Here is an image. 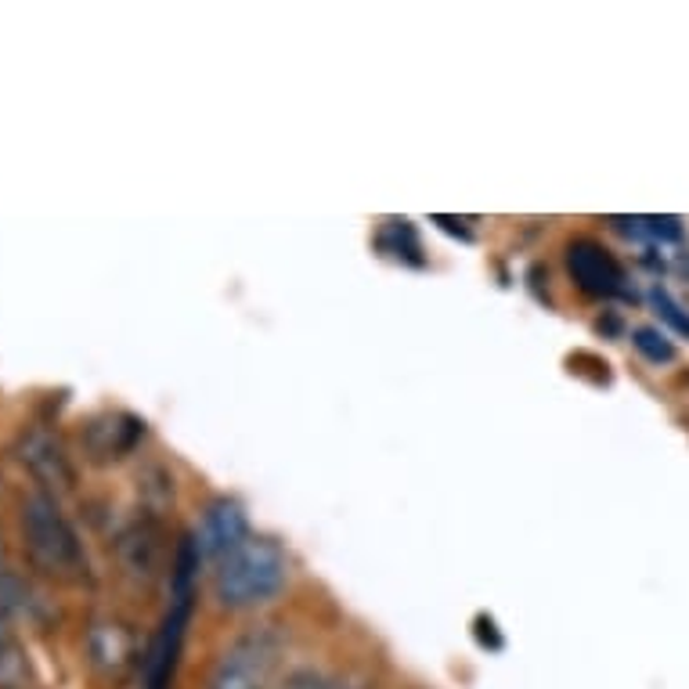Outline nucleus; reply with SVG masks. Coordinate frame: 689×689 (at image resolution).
Segmentation results:
<instances>
[{
    "label": "nucleus",
    "mask_w": 689,
    "mask_h": 689,
    "mask_svg": "<svg viewBox=\"0 0 689 689\" xmlns=\"http://www.w3.org/2000/svg\"><path fill=\"white\" fill-rule=\"evenodd\" d=\"M289 585V556L275 538L250 535L214 567V599L225 610L267 607Z\"/></svg>",
    "instance_id": "1"
},
{
    "label": "nucleus",
    "mask_w": 689,
    "mask_h": 689,
    "mask_svg": "<svg viewBox=\"0 0 689 689\" xmlns=\"http://www.w3.org/2000/svg\"><path fill=\"white\" fill-rule=\"evenodd\" d=\"M19 524H22V541H26V552L36 571H44L47 577L66 582V585L88 582L91 577L88 549H83L77 527L61 513L55 495L33 491V495L22 502Z\"/></svg>",
    "instance_id": "2"
},
{
    "label": "nucleus",
    "mask_w": 689,
    "mask_h": 689,
    "mask_svg": "<svg viewBox=\"0 0 689 689\" xmlns=\"http://www.w3.org/2000/svg\"><path fill=\"white\" fill-rule=\"evenodd\" d=\"M199 560H203V552H199V546H195V538H181L174 571H170V610L163 613L149 654H145L141 689H170V682H174L181 646H184V635H188V621H192Z\"/></svg>",
    "instance_id": "3"
},
{
    "label": "nucleus",
    "mask_w": 689,
    "mask_h": 689,
    "mask_svg": "<svg viewBox=\"0 0 689 689\" xmlns=\"http://www.w3.org/2000/svg\"><path fill=\"white\" fill-rule=\"evenodd\" d=\"M282 657H286V635L275 624H256L220 650L206 675V689H271Z\"/></svg>",
    "instance_id": "4"
},
{
    "label": "nucleus",
    "mask_w": 689,
    "mask_h": 689,
    "mask_svg": "<svg viewBox=\"0 0 689 689\" xmlns=\"http://www.w3.org/2000/svg\"><path fill=\"white\" fill-rule=\"evenodd\" d=\"M19 459L36 480H41L47 495H51V491H69L72 484H77L72 455L66 451L61 437L51 434V429H44V426L26 429L22 440H19Z\"/></svg>",
    "instance_id": "5"
},
{
    "label": "nucleus",
    "mask_w": 689,
    "mask_h": 689,
    "mask_svg": "<svg viewBox=\"0 0 689 689\" xmlns=\"http://www.w3.org/2000/svg\"><path fill=\"white\" fill-rule=\"evenodd\" d=\"M88 661L105 682L127 679L130 668L138 664V639H134L130 624H123L116 618L94 621L88 632Z\"/></svg>",
    "instance_id": "6"
},
{
    "label": "nucleus",
    "mask_w": 689,
    "mask_h": 689,
    "mask_svg": "<svg viewBox=\"0 0 689 689\" xmlns=\"http://www.w3.org/2000/svg\"><path fill=\"white\" fill-rule=\"evenodd\" d=\"M145 423L130 412H102L83 423L80 445L91 462H119L141 445Z\"/></svg>",
    "instance_id": "7"
},
{
    "label": "nucleus",
    "mask_w": 689,
    "mask_h": 689,
    "mask_svg": "<svg viewBox=\"0 0 689 689\" xmlns=\"http://www.w3.org/2000/svg\"><path fill=\"white\" fill-rule=\"evenodd\" d=\"M567 271L577 282V289L588 292V297L610 300L624 292V271L613 261L610 250H602L593 239H577L567 245Z\"/></svg>",
    "instance_id": "8"
},
{
    "label": "nucleus",
    "mask_w": 689,
    "mask_h": 689,
    "mask_svg": "<svg viewBox=\"0 0 689 689\" xmlns=\"http://www.w3.org/2000/svg\"><path fill=\"white\" fill-rule=\"evenodd\" d=\"M116 549H119L123 571L138 577V582L149 585L163 574L166 541H163V527H159V520H152V516H138V520L119 535Z\"/></svg>",
    "instance_id": "9"
},
{
    "label": "nucleus",
    "mask_w": 689,
    "mask_h": 689,
    "mask_svg": "<svg viewBox=\"0 0 689 689\" xmlns=\"http://www.w3.org/2000/svg\"><path fill=\"white\" fill-rule=\"evenodd\" d=\"M250 538V520H245V509L236 498H217L203 516V527L195 535V546H199L203 556L220 560L225 552H231L236 546Z\"/></svg>",
    "instance_id": "10"
},
{
    "label": "nucleus",
    "mask_w": 689,
    "mask_h": 689,
    "mask_svg": "<svg viewBox=\"0 0 689 689\" xmlns=\"http://www.w3.org/2000/svg\"><path fill=\"white\" fill-rule=\"evenodd\" d=\"M33 686V668L22 643L11 632V613L0 602V689H30Z\"/></svg>",
    "instance_id": "11"
},
{
    "label": "nucleus",
    "mask_w": 689,
    "mask_h": 689,
    "mask_svg": "<svg viewBox=\"0 0 689 689\" xmlns=\"http://www.w3.org/2000/svg\"><path fill=\"white\" fill-rule=\"evenodd\" d=\"M632 343H635V351L643 354L646 361H654V365H664V361H671V358H675L671 340L664 336L661 329H635V332H632Z\"/></svg>",
    "instance_id": "12"
},
{
    "label": "nucleus",
    "mask_w": 689,
    "mask_h": 689,
    "mask_svg": "<svg viewBox=\"0 0 689 689\" xmlns=\"http://www.w3.org/2000/svg\"><path fill=\"white\" fill-rule=\"evenodd\" d=\"M650 303L657 307V314H661L664 322H668L675 332H682V336H689V314H686L682 307L675 303V300H671L668 292H664L661 286H657V289H650Z\"/></svg>",
    "instance_id": "13"
},
{
    "label": "nucleus",
    "mask_w": 689,
    "mask_h": 689,
    "mask_svg": "<svg viewBox=\"0 0 689 689\" xmlns=\"http://www.w3.org/2000/svg\"><path fill=\"white\" fill-rule=\"evenodd\" d=\"M282 689H347V686H343L340 679H332V675H325V671L303 668V671H292Z\"/></svg>",
    "instance_id": "14"
},
{
    "label": "nucleus",
    "mask_w": 689,
    "mask_h": 689,
    "mask_svg": "<svg viewBox=\"0 0 689 689\" xmlns=\"http://www.w3.org/2000/svg\"><path fill=\"white\" fill-rule=\"evenodd\" d=\"M643 225H646L650 236H657L664 242H679L682 239V225L675 217H646Z\"/></svg>",
    "instance_id": "15"
},
{
    "label": "nucleus",
    "mask_w": 689,
    "mask_h": 689,
    "mask_svg": "<svg viewBox=\"0 0 689 689\" xmlns=\"http://www.w3.org/2000/svg\"><path fill=\"white\" fill-rule=\"evenodd\" d=\"M434 225H440V228H445L448 231V236H459V239H466V242H470L473 236H470V231H466V228H455V225H459V220H451V217H434Z\"/></svg>",
    "instance_id": "16"
},
{
    "label": "nucleus",
    "mask_w": 689,
    "mask_h": 689,
    "mask_svg": "<svg viewBox=\"0 0 689 689\" xmlns=\"http://www.w3.org/2000/svg\"><path fill=\"white\" fill-rule=\"evenodd\" d=\"M476 629H491V618H487V621L480 618V621H476ZM476 635H480V643H484V646L502 650V635H495V632H487V635H484V632H476Z\"/></svg>",
    "instance_id": "17"
},
{
    "label": "nucleus",
    "mask_w": 689,
    "mask_h": 689,
    "mask_svg": "<svg viewBox=\"0 0 689 689\" xmlns=\"http://www.w3.org/2000/svg\"><path fill=\"white\" fill-rule=\"evenodd\" d=\"M0 556H4V538H0Z\"/></svg>",
    "instance_id": "18"
}]
</instances>
